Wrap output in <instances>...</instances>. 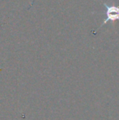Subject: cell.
Segmentation results:
<instances>
[{"label": "cell", "instance_id": "6da1fadb", "mask_svg": "<svg viewBox=\"0 0 119 120\" xmlns=\"http://www.w3.org/2000/svg\"><path fill=\"white\" fill-rule=\"evenodd\" d=\"M104 6L106 8V11H105L106 18L103 21L100 28H101L103 25H105L108 21H113V22L115 21H119V6H116L114 4L108 5L105 3H104Z\"/></svg>", "mask_w": 119, "mask_h": 120}]
</instances>
